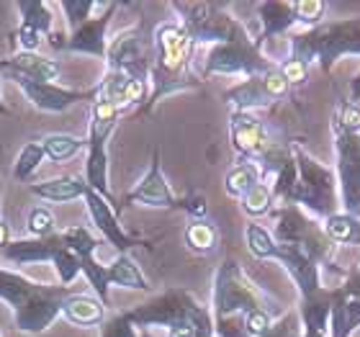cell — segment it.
<instances>
[{"label":"cell","instance_id":"cell-35","mask_svg":"<svg viewBox=\"0 0 360 337\" xmlns=\"http://www.w3.org/2000/svg\"><path fill=\"white\" fill-rule=\"evenodd\" d=\"M293 6H296V23L307 26V29L319 26L324 11H327L324 0H293Z\"/></svg>","mask_w":360,"mask_h":337},{"label":"cell","instance_id":"cell-8","mask_svg":"<svg viewBox=\"0 0 360 337\" xmlns=\"http://www.w3.org/2000/svg\"><path fill=\"white\" fill-rule=\"evenodd\" d=\"M270 60L263 54V49L255 44V37L248 31V26H242L229 42L224 44H214L203 60V68L198 77H211V75H240V77H255L263 75L265 70H270Z\"/></svg>","mask_w":360,"mask_h":337},{"label":"cell","instance_id":"cell-5","mask_svg":"<svg viewBox=\"0 0 360 337\" xmlns=\"http://www.w3.org/2000/svg\"><path fill=\"white\" fill-rule=\"evenodd\" d=\"M345 54H360V15L293 34L288 57H296L307 65L316 62L324 72H330L332 65Z\"/></svg>","mask_w":360,"mask_h":337},{"label":"cell","instance_id":"cell-45","mask_svg":"<svg viewBox=\"0 0 360 337\" xmlns=\"http://www.w3.org/2000/svg\"><path fill=\"white\" fill-rule=\"evenodd\" d=\"M139 337H155V335H152L150 330H142V332H139Z\"/></svg>","mask_w":360,"mask_h":337},{"label":"cell","instance_id":"cell-13","mask_svg":"<svg viewBox=\"0 0 360 337\" xmlns=\"http://www.w3.org/2000/svg\"><path fill=\"white\" fill-rule=\"evenodd\" d=\"M105 65H108L111 72H124L129 77L150 80L152 60L150 54H147V42H144L142 26L124 29L116 37L108 39Z\"/></svg>","mask_w":360,"mask_h":337},{"label":"cell","instance_id":"cell-39","mask_svg":"<svg viewBox=\"0 0 360 337\" xmlns=\"http://www.w3.org/2000/svg\"><path fill=\"white\" fill-rule=\"evenodd\" d=\"M301 335V317L299 312H288L278 322H273L270 332L265 337H299Z\"/></svg>","mask_w":360,"mask_h":337},{"label":"cell","instance_id":"cell-43","mask_svg":"<svg viewBox=\"0 0 360 337\" xmlns=\"http://www.w3.org/2000/svg\"><path fill=\"white\" fill-rule=\"evenodd\" d=\"M350 103H360V72L353 77V83H350Z\"/></svg>","mask_w":360,"mask_h":337},{"label":"cell","instance_id":"cell-23","mask_svg":"<svg viewBox=\"0 0 360 337\" xmlns=\"http://www.w3.org/2000/svg\"><path fill=\"white\" fill-rule=\"evenodd\" d=\"M62 317L68 319L70 324L75 327H101L105 322V307L101 304L98 296H90V293H72L68 301H65V309H62Z\"/></svg>","mask_w":360,"mask_h":337},{"label":"cell","instance_id":"cell-17","mask_svg":"<svg viewBox=\"0 0 360 337\" xmlns=\"http://www.w3.org/2000/svg\"><path fill=\"white\" fill-rule=\"evenodd\" d=\"M85 206H88L90 222L96 224V229L103 234V240H108L113 248L119 250V255H129V250L134 248H152L150 240H142V237H134L129 234L119 222V214L111 209V203L105 201L103 196H98L96 191H85L83 196Z\"/></svg>","mask_w":360,"mask_h":337},{"label":"cell","instance_id":"cell-11","mask_svg":"<svg viewBox=\"0 0 360 337\" xmlns=\"http://www.w3.org/2000/svg\"><path fill=\"white\" fill-rule=\"evenodd\" d=\"M129 203H142V206L167 209V211H186V214H191L193 219L206 217V201H203L201 196H186V198H178V196L170 191V183L165 180L162 163H160V150L152 152L150 170L144 172V178L124 196L121 206H129Z\"/></svg>","mask_w":360,"mask_h":337},{"label":"cell","instance_id":"cell-9","mask_svg":"<svg viewBox=\"0 0 360 337\" xmlns=\"http://www.w3.org/2000/svg\"><path fill=\"white\" fill-rule=\"evenodd\" d=\"M3 257L15 265H29V262H52L57 276H60L62 286H72L77 278L83 276V265L77 260V255L70 250L65 242L62 232L52 234V237H29V240H11Z\"/></svg>","mask_w":360,"mask_h":337},{"label":"cell","instance_id":"cell-2","mask_svg":"<svg viewBox=\"0 0 360 337\" xmlns=\"http://www.w3.org/2000/svg\"><path fill=\"white\" fill-rule=\"evenodd\" d=\"M83 293L77 286H49L31 281L23 273L0 268V301L13 312L15 330L23 335H41L62 317L65 301Z\"/></svg>","mask_w":360,"mask_h":337},{"label":"cell","instance_id":"cell-32","mask_svg":"<svg viewBox=\"0 0 360 337\" xmlns=\"http://www.w3.org/2000/svg\"><path fill=\"white\" fill-rule=\"evenodd\" d=\"M240 203H242V211H245L248 217H252V219L265 217V214L273 211V203H276V198H273V188H270V183H263V180H260L255 188H250Z\"/></svg>","mask_w":360,"mask_h":337},{"label":"cell","instance_id":"cell-46","mask_svg":"<svg viewBox=\"0 0 360 337\" xmlns=\"http://www.w3.org/2000/svg\"><path fill=\"white\" fill-rule=\"evenodd\" d=\"M0 337H3V332H0Z\"/></svg>","mask_w":360,"mask_h":337},{"label":"cell","instance_id":"cell-16","mask_svg":"<svg viewBox=\"0 0 360 337\" xmlns=\"http://www.w3.org/2000/svg\"><path fill=\"white\" fill-rule=\"evenodd\" d=\"M62 237L70 245V250L77 255V260L83 265V276L90 284V288L96 291V296L101 299L103 307H111V296H108V281H105V265L96 260V250H98V237L90 232L85 224L70 227V229H62Z\"/></svg>","mask_w":360,"mask_h":337},{"label":"cell","instance_id":"cell-37","mask_svg":"<svg viewBox=\"0 0 360 337\" xmlns=\"http://www.w3.org/2000/svg\"><path fill=\"white\" fill-rule=\"evenodd\" d=\"M101 337H139L127 314H116L101 324Z\"/></svg>","mask_w":360,"mask_h":337},{"label":"cell","instance_id":"cell-38","mask_svg":"<svg viewBox=\"0 0 360 337\" xmlns=\"http://www.w3.org/2000/svg\"><path fill=\"white\" fill-rule=\"evenodd\" d=\"M278 70H281V75L285 77V83L288 85L307 83V77H309V65L307 62L296 60V57H285V60L278 65Z\"/></svg>","mask_w":360,"mask_h":337},{"label":"cell","instance_id":"cell-19","mask_svg":"<svg viewBox=\"0 0 360 337\" xmlns=\"http://www.w3.org/2000/svg\"><path fill=\"white\" fill-rule=\"evenodd\" d=\"M119 3H105L103 13L85 21L80 29L68 34L62 52L70 54H90L98 60H105V49H108V26H111L113 13L119 11Z\"/></svg>","mask_w":360,"mask_h":337},{"label":"cell","instance_id":"cell-3","mask_svg":"<svg viewBox=\"0 0 360 337\" xmlns=\"http://www.w3.org/2000/svg\"><path fill=\"white\" fill-rule=\"evenodd\" d=\"M214 335L217 337H250L245 317L255 309L273 312V299L245 273L237 260H224L214 276Z\"/></svg>","mask_w":360,"mask_h":337},{"label":"cell","instance_id":"cell-24","mask_svg":"<svg viewBox=\"0 0 360 337\" xmlns=\"http://www.w3.org/2000/svg\"><path fill=\"white\" fill-rule=\"evenodd\" d=\"M105 281L108 286H121V288H131V291H150L152 288L131 255H116V260L105 265Z\"/></svg>","mask_w":360,"mask_h":337},{"label":"cell","instance_id":"cell-28","mask_svg":"<svg viewBox=\"0 0 360 337\" xmlns=\"http://www.w3.org/2000/svg\"><path fill=\"white\" fill-rule=\"evenodd\" d=\"M260 180H263V175H260V167H257L255 163H250V160H240L232 170L226 172L224 191L232 196V198H240V201H242V198H245V193H248L250 188H255Z\"/></svg>","mask_w":360,"mask_h":337},{"label":"cell","instance_id":"cell-36","mask_svg":"<svg viewBox=\"0 0 360 337\" xmlns=\"http://www.w3.org/2000/svg\"><path fill=\"white\" fill-rule=\"evenodd\" d=\"M273 327V312L268 309H255L245 317V330L250 337H265Z\"/></svg>","mask_w":360,"mask_h":337},{"label":"cell","instance_id":"cell-4","mask_svg":"<svg viewBox=\"0 0 360 337\" xmlns=\"http://www.w3.org/2000/svg\"><path fill=\"white\" fill-rule=\"evenodd\" d=\"M124 314L139 330L167 327V337H217L211 309L203 307L186 288H167L165 293L144 301Z\"/></svg>","mask_w":360,"mask_h":337},{"label":"cell","instance_id":"cell-10","mask_svg":"<svg viewBox=\"0 0 360 337\" xmlns=\"http://www.w3.org/2000/svg\"><path fill=\"white\" fill-rule=\"evenodd\" d=\"M173 11L178 13V23L188 31L193 46L224 44L245 26L229 15L224 3H173Z\"/></svg>","mask_w":360,"mask_h":337},{"label":"cell","instance_id":"cell-27","mask_svg":"<svg viewBox=\"0 0 360 337\" xmlns=\"http://www.w3.org/2000/svg\"><path fill=\"white\" fill-rule=\"evenodd\" d=\"M186 248L195 255H209L219 248V229L209 219H193L183 232Z\"/></svg>","mask_w":360,"mask_h":337},{"label":"cell","instance_id":"cell-14","mask_svg":"<svg viewBox=\"0 0 360 337\" xmlns=\"http://www.w3.org/2000/svg\"><path fill=\"white\" fill-rule=\"evenodd\" d=\"M288 90H291V85L285 83L278 65H273L263 75L248 77L240 85L229 88L224 93V101L232 106V111H255V108H265V106L285 98Z\"/></svg>","mask_w":360,"mask_h":337},{"label":"cell","instance_id":"cell-25","mask_svg":"<svg viewBox=\"0 0 360 337\" xmlns=\"http://www.w3.org/2000/svg\"><path fill=\"white\" fill-rule=\"evenodd\" d=\"M15 11L21 15V29H29L44 39L54 31L52 3H46V0H18Z\"/></svg>","mask_w":360,"mask_h":337},{"label":"cell","instance_id":"cell-12","mask_svg":"<svg viewBox=\"0 0 360 337\" xmlns=\"http://www.w3.org/2000/svg\"><path fill=\"white\" fill-rule=\"evenodd\" d=\"M335 150H338V180L342 211L360 219V134H353L332 121Z\"/></svg>","mask_w":360,"mask_h":337},{"label":"cell","instance_id":"cell-31","mask_svg":"<svg viewBox=\"0 0 360 337\" xmlns=\"http://www.w3.org/2000/svg\"><path fill=\"white\" fill-rule=\"evenodd\" d=\"M245 240H248V250L255 255L257 260H276L278 242L263 224H255V222L248 224V229H245Z\"/></svg>","mask_w":360,"mask_h":337},{"label":"cell","instance_id":"cell-29","mask_svg":"<svg viewBox=\"0 0 360 337\" xmlns=\"http://www.w3.org/2000/svg\"><path fill=\"white\" fill-rule=\"evenodd\" d=\"M41 144H44L46 158L52 163H68V160L77 158L83 150H88V139L75 134H46Z\"/></svg>","mask_w":360,"mask_h":337},{"label":"cell","instance_id":"cell-41","mask_svg":"<svg viewBox=\"0 0 360 337\" xmlns=\"http://www.w3.org/2000/svg\"><path fill=\"white\" fill-rule=\"evenodd\" d=\"M0 196H3V186H0ZM11 245V227L6 224V219H3V214H0V253Z\"/></svg>","mask_w":360,"mask_h":337},{"label":"cell","instance_id":"cell-44","mask_svg":"<svg viewBox=\"0 0 360 337\" xmlns=\"http://www.w3.org/2000/svg\"><path fill=\"white\" fill-rule=\"evenodd\" d=\"M0 116H11V108L3 103V90H0Z\"/></svg>","mask_w":360,"mask_h":337},{"label":"cell","instance_id":"cell-30","mask_svg":"<svg viewBox=\"0 0 360 337\" xmlns=\"http://www.w3.org/2000/svg\"><path fill=\"white\" fill-rule=\"evenodd\" d=\"M44 160H46V152H44L41 139H31V142H26L21 147V152H18L15 163H13V178L21 180V183L31 180L34 178V172L41 167Z\"/></svg>","mask_w":360,"mask_h":337},{"label":"cell","instance_id":"cell-18","mask_svg":"<svg viewBox=\"0 0 360 337\" xmlns=\"http://www.w3.org/2000/svg\"><path fill=\"white\" fill-rule=\"evenodd\" d=\"M15 85L21 88L23 96L29 98V103L41 113H65L72 106L85 103V101L93 103L98 98V85H93L88 90L62 88L57 83H29V80H21Z\"/></svg>","mask_w":360,"mask_h":337},{"label":"cell","instance_id":"cell-40","mask_svg":"<svg viewBox=\"0 0 360 337\" xmlns=\"http://www.w3.org/2000/svg\"><path fill=\"white\" fill-rule=\"evenodd\" d=\"M335 121H338L342 129H347V132L360 134V103H350V101H345V103L340 106Z\"/></svg>","mask_w":360,"mask_h":337},{"label":"cell","instance_id":"cell-22","mask_svg":"<svg viewBox=\"0 0 360 337\" xmlns=\"http://www.w3.org/2000/svg\"><path fill=\"white\" fill-rule=\"evenodd\" d=\"M29 191L41 201L49 203H70L83 198L85 191H88V183H85L83 175H62V178H49V180H39V183H31Z\"/></svg>","mask_w":360,"mask_h":337},{"label":"cell","instance_id":"cell-1","mask_svg":"<svg viewBox=\"0 0 360 337\" xmlns=\"http://www.w3.org/2000/svg\"><path fill=\"white\" fill-rule=\"evenodd\" d=\"M152 49H155V54H152L150 70V101L136 111V116H150L162 98L201 85V77L193 72L195 46L188 37V31L178 21L160 23L155 29Z\"/></svg>","mask_w":360,"mask_h":337},{"label":"cell","instance_id":"cell-33","mask_svg":"<svg viewBox=\"0 0 360 337\" xmlns=\"http://www.w3.org/2000/svg\"><path fill=\"white\" fill-rule=\"evenodd\" d=\"M96 8H101V3H96V0H62L60 11L65 13L70 34L75 29H80L85 21H90V13H93Z\"/></svg>","mask_w":360,"mask_h":337},{"label":"cell","instance_id":"cell-15","mask_svg":"<svg viewBox=\"0 0 360 337\" xmlns=\"http://www.w3.org/2000/svg\"><path fill=\"white\" fill-rule=\"evenodd\" d=\"M229 142H232L234 152L240 155V160H250L255 165L276 144L268 127H265V121L252 111H232V116H229Z\"/></svg>","mask_w":360,"mask_h":337},{"label":"cell","instance_id":"cell-20","mask_svg":"<svg viewBox=\"0 0 360 337\" xmlns=\"http://www.w3.org/2000/svg\"><path fill=\"white\" fill-rule=\"evenodd\" d=\"M62 72V65L41 52H13L11 57L0 60V77H8L13 83L29 80V83H54Z\"/></svg>","mask_w":360,"mask_h":337},{"label":"cell","instance_id":"cell-26","mask_svg":"<svg viewBox=\"0 0 360 337\" xmlns=\"http://www.w3.org/2000/svg\"><path fill=\"white\" fill-rule=\"evenodd\" d=\"M322 232L335 245H358L360 248V219L350 217L345 211H335L332 217L324 219Z\"/></svg>","mask_w":360,"mask_h":337},{"label":"cell","instance_id":"cell-6","mask_svg":"<svg viewBox=\"0 0 360 337\" xmlns=\"http://www.w3.org/2000/svg\"><path fill=\"white\" fill-rule=\"evenodd\" d=\"M291 155L299 170L296 186L291 191L288 203L309 211L316 219H327L338 209V178L335 170L314 160L301 144H291Z\"/></svg>","mask_w":360,"mask_h":337},{"label":"cell","instance_id":"cell-34","mask_svg":"<svg viewBox=\"0 0 360 337\" xmlns=\"http://www.w3.org/2000/svg\"><path fill=\"white\" fill-rule=\"evenodd\" d=\"M26 227H29L31 237H52L57 234V222H54V214L46 206H34L29 211V219H26Z\"/></svg>","mask_w":360,"mask_h":337},{"label":"cell","instance_id":"cell-7","mask_svg":"<svg viewBox=\"0 0 360 337\" xmlns=\"http://www.w3.org/2000/svg\"><path fill=\"white\" fill-rule=\"evenodd\" d=\"M121 111L111 101L96 98L90 103V129H88V158H85V183L90 191L103 196L111 203V186H108V139L119 124Z\"/></svg>","mask_w":360,"mask_h":337},{"label":"cell","instance_id":"cell-21","mask_svg":"<svg viewBox=\"0 0 360 337\" xmlns=\"http://www.w3.org/2000/svg\"><path fill=\"white\" fill-rule=\"evenodd\" d=\"M257 42L255 44L263 49L273 37H283L296 26V6L293 3H260L257 6Z\"/></svg>","mask_w":360,"mask_h":337},{"label":"cell","instance_id":"cell-42","mask_svg":"<svg viewBox=\"0 0 360 337\" xmlns=\"http://www.w3.org/2000/svg\"><path fill=\"white\" fill-rule=\"evenodd\" d=\"M342 291H347L350 296H358V299H360V270L355 273L353 278H350V281H347L345 286H342Z\"/></svg>","mask_w":360,"mask_h":337}]
</instances>
